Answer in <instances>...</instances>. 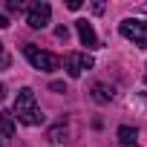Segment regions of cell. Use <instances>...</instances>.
Masks as SVG:
<instances>
[{
  "label": "cell",
  "mask_w": 147,
  "mask_h": 147,
  "mask_svg": "<svg viewBox=\"0 0 147 147\" xmlns=\"http://www.w3.org/2000/svg\"><path fill=\"white\" fill-rule=\"evenodd\" d=\"M18 121H23V124H29V127H35V124H40L43 121V113H40V107H38V101H35V92L29 90V87H23L20 92H18V98H15V113H12Z\"/></svg>",
  "instance_id": "6da1fadb"
},
{
  "label": "cell",
  "mask_w": 147,
  "mask_h": 147,
  "mask_svg": "<svg viewBox=\"0 0 147 147\" xmlns=\"http://www.w3.org/2000/svg\"><path fill=\"white\" fill-rule=\"evenodd\" d=\"M23 55H26V61H29L35 69H40V72H55V69L61 66V58H58V55L43 52V49H38L35 43H26V46H23Z\"/></svg>",
  "instance_id": "7a4b0ae2"
},
{
  "label": "cell",
  "mask_w": 147,
  "mask_h": 147,
  "mask_svg": "<svg viewBox=\"0 0 147 147\" xmlns=\"http://www.w3.org/2000/svg\"><path fill=\"white\" fill-rule=\"evenodd\" d=\"M118 32L127 40H133L138 49H147V20H121Z\"/></svg>",
  "instance_id": "3957f363"
},
{
  "label": "cell",
  "mask_w": 147,
  "mask_h": 147,
  "mask_svg": "<svg viewBox=\"0 0 147 147\" xmlns=\"http://www.w3.org/2000/svg\"><path fill=\"white\" fill-rule=\"evenodd\" d=\"M63 66L69 72V78H78V75H84L87 69H92V58L87 52H69L63 58Z\"/></svg>",
  "instance_id": "277c9868"
},
{
  "label": "cell",
  "mask_w": 147,
  "mask_h": 147,
  "mask_svg": "<svg viewBox=\"0 0 147 147\" xmlns=\"http://www.w3.org/2000/svg\"><path fill=\"white\" fill-rule=\"evenodd\" d=\"M49 18H52V6H49V3H35V6H29L26 23H29L32 29H43V26L49 23Z\"/></svg>",
  "instance_id": "5b68a950"
},
{
  "label": "cell",
  "mask_w": 147,
  "mask_h": 147,
  "mask_svg": "<svg viewBox=\"0 0 147 147\" xmlns=\"http://www.w3.org/2000/svg\"><path fill=\"white\" fill-rule=\"evenodd\" d=\"M75 29H78V38H81V43H84L87 49H95V46H98V38H95V29H92L90 20H78Z\"/></svg>",
  "instance_id": "8992f818"
},
{
  "label": "cell",
  "mask_w": 147,
  "mask_h": 147,
  "mask_svg": "<svg viewBox=\"0 0 147 147\" xmlns=\"http://www.w3.org/2000/svg\"><path fill=\"white\" fill-rule=\"evenodd\" d=\"M118 144L121 147H136L138 144V130L136 127H127V124L118 127Z\"/></svg>",
  "instance_id": "52a82bcc"
},
{
  "label": "cell",
  "mask_w": 147,
  "mask_h": 147,
  "mask_svg": "<svg viewBox=\"0 0 147 147\" xmlns=\"http://www.w3.org/2000/svg\"><path fill=\"white\" fill-rule=\"evenodd\" d=\"M113 87H107V84H92V101H98V104H107V101H113Z\"/></svg>",
  "instance_id": "ba28073f"
},
{
  "label": "cell",
  "mask_w": 147,
  "mask_h": 147,
  "mask_svg": "<svg viewBox=\"0 0 147 147\" xmlns=\"http://www.w3.org/2000/svg\"><path fill=\"white\" fill-rule=\"evenodd\" d=\"M0 136H15V115L12 113H0Z\"/></svg>",
  "instance_id": "9c48e42d"
},
{
  "label": "cell",
  "mask_w": 147,
  "mask_h": 147,
  "mask_svg": "<svg viewBox=\"0 0 147 147\" xmlns=\"http://www.w3.org/2000/svg\"><path fill=\"white\" fill-rule=\"evenodd\" d=\"M46 138H49V141H66V127H63V124H55V127L46 133Z\"/></svg>",
  "instance_id": "30bf717a"
},
{
  "label": "cell",
  "mask_w": 147,
  "mask_h": 147,
  "mask_svg": "<svg viewBox=\"0 0 147 147\" xmlns=\"http://www.w3.org/2000/svg\"><path fill=\"white\" fill-rule=\"evenodd\" d=\"M12 66V55L6 52V43H0V72Z\"/></svg>",
  "instance_id": "8fae6325"
},
{
  "label": "cell",
  "mask_w": 147,
  "mask_h": 147,
  "mask_svg": "<svg viewBox=\"0 0 147 147\" xmlns=\"http://www.w3.org/2000/svg\"><path fill=\"white\" fill-rule=\"evenodd\" d=\"M130 107H141L147 113V95H130Z\"/></svg>",
  "instance_id": "7c38bea8"
},
{
  "label": "cell",
  "mask_w": 147,
  "mask_h": 147,
  "mask_svg": "<svg viewBox=\"0 0 147 147\" xmlns=\"http://www.w3.org/2000/svg\"><path fill=\"white\" fill-rule=\"evenodd\" d=\"M49 90H52V92H66V84H63V81H52Z\"/></svg>",
  "instance_id": "4fadbf2b"
},
{
  "label": "cell",
  "mask_w": 147,
  "mask_h": 147,
  "mask_svg": "<svg viewBox=\"0 0 147 147\" xmlns=\"http://www.w3.org/2000/svg\"><path fill=\"white\" fill-rule=\"evenodd\" d=\"M6 9H9V12H20V9H23V3H20V0H18V3H15V0H9Z\"/></svg>",
  "instance_id": "5bb4252c"
},
{
  "label": "cell",
  "mask_w": 147,
  "mask_h": 147,
  "mask_svg": "<svg viewBox=\"0 0 147 147\" xmlns=\"http://www.w3.org/2000/svg\"><path fill=\"white\" fill-rule=\"evenodd\" d=\"M55 35H58L61 40H66V35H69V29H66V26H58V29H55Z\"/></svg>",
  "instance_id": "9a60e30c"
},
{
  "label": "cell",
  "mask_w": 147,
  "mask_h": 147,
  "mask_svg": "<svg viewBox=\"0 0 147 147\" xmlns=\"http://www.w3.org/2000/svg\"><path fill=\"white\" fill-rule=\"evenodd\" d=\"M66 9H69V12H78V9H81V0H69Z\"/></svg>",
  "instance_id": "2e32d148"
},
{
  "label": "cell",
  "mask_w": 147,
  "mask_h": 147,
  "mask_svg": "<svg viewBox=\"0 0 147 147\" xmlns=\"http://www.w3.org/2000/svg\"><path fill=\"white\" fill-rule=\"evenodd\" d=\"M6 26H9V18H6V15H0V29H6Z\"/></svg>",
  "instance_id": "e0dca14e"
},
{
  "label": "cell",
  "mask_w": 147,
  "mask_h": 147,
  "mask_svg": "<svg viewBox=\"0 0 147 147\" xmlns=\"http://www.w3.org/2000/svg\"><path fill=\"white\" fill-rule=\"evenodd\" d=\"M3 95H6V87H3V84H0V98H3Z\"/></svg>",
  "instance_id": "ac0fdd59"
},
{
  "label": "cell",
  "mask_w": 147,
  "mask_h": 147,
  "mask_svg": "<svg viewBox=\"0 0 147 147\" xmlns=\"http://www.w3.org/2000/svg\"><path fill=\"white\" fill-rule=\"evenodd\" d=\"M144 84H147V72H144Z\"/></svg>",
  "instance_id": "d6986e66"
},
{
  "label": "cell",
  "mask_w": 147,
  "mask_h": 147,
  "mask_svg": "<svg viewBox=\"0 0 147 147\" xmlns=\"http://www.w3.org/2000/svg\"><path fill=\"white\" fill-rule=\"evenodd\" d=\"M0 147H3V144H0Z\"/></svg>",
  "instance_id": "ffe728a7"
}]
</instances>
